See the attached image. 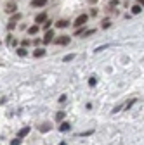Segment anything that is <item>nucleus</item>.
<instances>
[{
	"instance_id": "nucleus-21",
	"label": "nucleus",
	"mask_w": 144,
	"mask_h": 145,
	"mask_svg": "<svg viewBox=\"0 0 144 145\" xmlns=\"http://www.w3.org/2000/svg\"><path fill=\"white\" fill-rule=\"evenodd\" d=\"M63 118H64V112H63V111H61V112H57V114H56V119H57V121H61V119H63Z\"/></svg>"
},
{
	"instance_id": "nucleus-4",
	"label": "nucleus",
	"mask_w": 144,
	"mask_h": 145,
	"mask_svg": "<svg viewBox=\"0 0 144 145\" xmlns=\"http://www.w3.org/2000/svg\"><path fill=\"white\" fill-rule=\"evenodd\" d=\"M45 19H47V14H45V12H40L37 17H35V23H37V24H42Z\"/></svg>"
},
{
	"instance_id": "nucleus-17",
	"label": "nucleus",
	"mask_w": 144,
	"mask_h": 145,
	"mask_svg": "<svg viewBox=\"0 0 144 145\" xmlns=\"http://www.w3.org/2000/svg\"><path fill=\"white\" fill-rule=\"evenodd\" d=\"M73 59H75V56H73V54H69V56H64L63 61H64V62H69V61H73Z\"/></svg>"
},
{
	"instance_id": "nucleus-2",
	"label": "nucleus",
	"mask_w": 144,
	"mask_h": 145,
	"mask_svg": "<svg viewBox=\"0 0 144 145\" xmlns=\"http://www.w3.org/2000/svg\"><path fill=\"white\" fill-rule=\"evenodd\" d=\"M19 19H21V14H19V12H17V14H14V16L11 17V21H9V24H7V28H9V29H14L16 23L19 21Z\"/></svg>"
},
{
	"instance_id": "nucleus-12",
	"label": "nucleus",
	"mask_w": 144,
	"mask_h": 145,
	"mask_svg": "<svg viewBox=\"0 0 144 145\" xmlns=\"http://www.w3.org/2000/svg\"><path fill=\"white\" fill-rule=\"evenodd\" d=\"M68 130H69V123H63L59 126V131H68Z\"/></svg>"
},
{
	"instance_id": "nucleus-11",
	"label": "nucleus",
	"mask_w": 144,
	"mask_h": 145,
	"mask_svg": "<svg viewBox=\"0 0 144 145\" xmlns=\"http://www.w3.org/2000/svg\"><path fill=\"white\" fill-rule=\"evenodd\" d=\"M139 12H142V5H139V4H137V5H134V7H132V14H139Z\"/></svg>"
},
{
	"instance_id": "nucleus-24",
	"label": "nucleus",
	"mask_w": 144,
	"mask_h": 145,
	"mask_svg": "<svg viewBox=\"0 0 144 145\" xmlns=\"http://www.w3.org/2000/svg\"><path fill=\"white\" fill-rule=\"evenodd\" d=\"M30 45V40H23V47H28Z\"/></svg>"
},
{
	"instance_id": "nucleus-3",
	"label": "nucleus",
	"mask_w": 144,
	"mask_h": 145,
	"mask_svg": "<svg viewBox=\"0 0 144 145\" xmlns=\"http://www.w3.org/2000/svg\"><path fill=\"white\" fill-rule=\"evenodd\" d=\"M69 36H66V35H63V36H57V38H56V43L57 45H68L69 43Z\"/></svg>"
},
{
	"instance_id": "nucleus-20",
	"label": "nucleus",
	"mask_w": 144,
	"mask_h": 145,
	"mask_svg": "<svg viewBox=\"0 0 144 145\" xmlns=\"http://www.w3.org/2000/svg\"><path fill=\"white\" fill-rule=\"evenodd\" d=\"M42 24H44V29H49V28H50V21H47V19H45Z\"/></svg>"
},
{
	"instance_id": "nucleus-18",
	"label": "nucleus",
	"mask_w": 144,
	"mask_h": 145,
	"mask_svg": "<svg viewBox=\"0 0 144 145\" xmlns=\"http://www.w3.org/2000/svg\"><path fill=\"white\" fill-rule=\"evenodd\" d=\"M56 24H57V28H66V26H68V21L63 19V21H59V23H56Z\"/></svg>"
},
{
	"instance_id": "nucleus-16",
	"label": "nucleus",
	"mask_w": 144,
	"mask_h": 145,
	"mask_svg": "<svg viewBox=\"0 0 144 145\" xmlns=\"http://www.w3.org/2000/svg\"><path fill=\"white\" fill-rule=\"evenodd\" d=\"M134 104H135V99H130V100H129L127 104H125V109H130V107H132Z\"/></svg>"
},
{
	"instance_id": "nucleus-6",
	"label": "nucleus",
	"mask_w": 144,
	"mask_h": 145,
	"mask_svg": "<svg viewBox=\"0 0 144 145\" xmlns=\"http://www.w3.org/2000/svg\"><path fill=\"white\" fill-rule=\"evenodd\" d=\"M16 9H17V4H16V2H9V4L5 5V12H9V14L14 12Z\"/></svg>"
},
{
	"instance_id": "nucleus-7",
	"label": "nucleus",
	"mask_w": 144,
	"mask_h": 145,
	"mask_svg": "<svg viewBox=\"0 0 144 145\" xmlns=\"http://www.w3.org/2000/svg\"><path fill=\"white\" fill-rule=\"evenodd\" d=\"M52 40H54V31L47 29V33H45V38H44V43H49V42H52Z\"/></svg>"
},
{
	"instance_id": "nucleus-22",
	"label": "nucleus",
	"mask_w": 144,
	"mask_h": 145,
	"mask_svg": "<svg viewBox=\"0 0 144 145\" xmlns=\"http://www.w3.org/2000/svg\"><path fill=\"white\" fill-rule=\"evenodd\" d=\"M21 143V138H14L12 142H11V145H19Z\"/></svg>"
},
{
	"instance_id": "nucleus-25",
	"label": "nucleus",
	"mask_w": 144,
	"mask_h": 145,
	"mask_svg": "<svg viewBox=\"0 0 144 145\" xmlns=\"http://www.w3.org/2000/svg\"><path fill=\"white\" fill-rule=\"evenodd\" d=\"M137 2H139V5H142V4H144V0H137Z\"/></svg>"
},
{
	"instance_id": "nucleus-26",
	"label": "nucleus",
	"mask_w": 144,
	"mask_h": 145,
	"mask_svg": "<svg viewBox=\"0 0 144 145\" xmlns=\"http://www.w3.org/2000/svg\"><path fill=\"white\" fill-rule=\"evenodd\" d=\"M59 145H66V143H64V142H61V143H59Z\"/></svg>"
},
{
	"instance_id": "nucleus-9",
	"label": "nucleus",
	"mask_w": 144,
	"mask_h": 145,
	"mask_svg": "<svg viewBox=\"0 0 144 145\" xmlns=\"http://www.w3.org/2000/svg\"><path fill=\"white\" fill-rule=\"evenodd\" d=\"M33 56H35V57H42V56H45V50H44V48H37V50L33 52Z\"/></svg>"
},
{
	"instance_id": "nucleus-5",
	"label": "nucleus",
	"mask_w": 144,
	"mask_h": 145,
	"mask_svg": "<svg viewBox=\"0 0 144 145\" xmlns=\"http://www.w3.org/2000/svg\"><path fill=\"white\" fill-rule=\"evenodd\" d=\"M49 0H31V7H44Z\"/></svg>"
},
{
	"instance_id": "nucleus-8",
	"label": "nucleus",
	"mask_w": 144,
	"mask_h": 145,
	"mask_svg": "<svg viewBox=\"0 0 144 145\" xmlns=\"http://www.w3.org/2000/svg\"><path fill=\"white\" fill-rule=\"evenodd\" d=\"M28 133H30V126H24V128H21L19 133H17V138H23V137H26Z\"/></svg>"
},
{
	"instance_id": "nucleus-19",
	"label": "nucleus",
	"mask_w": 144,
	"mask_h": 145,
	"mask_svg": "<svg viewBox=\"0 0 144 145\" xmlns=\"http://www.w3.org/2000/svg\"><path fill=\"white\" fill-rule=\"evenodd\" d=\"M96 83H97V80H96L94 76H92L90 80H89V85H90V86H96Z\"/></svg>"
},
{
	"instance_id": "nucleus-10",
	"label": "nucleus",
	"mask_w": 144,
	"mask_h": 145,
	"mask_svg": "<svg viewBox=\"0 0 144 145\" xmlns=\"http://www.w3.org/2000/svg\"><path fill=\"white\" fill-rule=\"evenodd\" d=\"M28 33H30V35H37V33H38V24H35V26H31V28L28 29Z\"/></svg>"
},
{
	"instance_id": "nucleus-13",
	"label": "nucleus",
	"mask_w": 144,
	"mask_h": 145,
	"mask_svg": "<svg viewBox=\"0 0 144 145\" xmlns=\"http://www.w3.org/2000/svg\"><path fill=\"white\" fill-rule=\"evenodd\" d=\"M26 54H28V52H26V48H24V47H21V48H17V56H21V57H24Z\"/></svg>"
},
{
	"instance_id": "nucleus-15",
	"label": "nucleus",
	"mask_w": 144,
	"mask_h": 145,
	"mask_svg": "<svg viewBox=\"0 0 144 145\" xmlns=\"http://www.w3.org/2000/svg\"><path fill=\"white\" fill-rule=\"evenodd\" d=\"M110 26H111V21H110V19H104V21H102V28H104V29H108Z\"/></svg>"
},
{
	"instance_id": "nucleus-14",
	"label": "nucleus",
	"mask_w": 144,
	"mask_h": 145,
	"mask_svg": "<svg viewBox=\"0 0 144 145\" xmlns=\"http://www.w3.org/2000/svg\"><path fill=\"white\" fill-rule=\"evenodd\" d=\"M49 130H50V124H49V123H45V124L40 126V131H42V133H44V131H49Z\"/></svg>"
},
{
	"instance_id": "nucleus-1",
	"label": "nucleus",
	"mask_w": 144,
	"mask_h": 145,
	"mask_svg": "<svg viewBox=\"0 0 144 145\" xmlns=\"http://www.w3.org/2000/svg\"><path fill=\"white\" fill-rule=\"evenodd\" d=\"M87 21H89V16H87V14H80L77 19H75V23H73V24H75V26H83Z\"/></svg>"
},
{
	"instance_id": "nucleus-23",
	"label": "nucleus",
	"mask_w": 144,
	"mask_h": 145,
	"mask_svg": "<svg viewBox=\"0 0 144 145\" xmlns=\"http://www.w3.org/2000/svg\"><path fill=\"white\" fill-rule=\"evenodd\" d=\"M83 31H85V29H77L75 35H77V36H78V35H83Z\"/></svg>"
}]
</instances>
